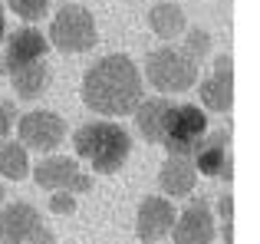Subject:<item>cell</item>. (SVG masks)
Wrapping results in <instances>:
<instances>
[{
    "instance_id": "obj_1",
    "label": "cell",
    "mask_w": 260,
    "mask_h": 244,
    "mask_svg": "<svg viewBox=\"0 0 260 244\" xmlns=\"http://www.w3.org/2000/svg\"><path fill=\"white\" fill-rule=\"evenodd\" d=\"M142 99V70L125 56L112 53L92 63L83 76V103L95 116H132Z\"/></svg>"
},
{
    "instance_id": "obj_2",
    "label": "cell",
    "mask_w": 260,
    "mask_h": 244,
    "mask_svg": "<svg viewBox=\"0 0 260 244\" xmlns=\"http://www.w3.org/2000/svg\"><path fill=\"white\" fill-rule=\"evenodd\" d=\"M73 148L99 175H115L132 155V135L112 119L86 122L73 132Z\"/></svg>"
},
{
    "instance_id": "obj_3",
    "label": "cell",
    "mask_w": 260,
    "mask_h": 244,
    "mask_svg": "<svg viewBox=\"0 0 260 244\" xmlns=\"http://www.w3.org/2000/svg\"><path fill=\"white\" fill-rule=\"evenodd\" d=\"M145 79L161 93H188L198 83V59L165 43L145 56Z\"/></svg>"
},
{
    "instance_id": "obj_4",
    "label": "cell",
    "mask_w": 260,
    "mask_h": 244,
    "mask_svg": "<svg viewBox=\"0 0 260 244\" xmlns=\"http://www.w3.org/2000/svg\"><path fill=\"white\" fill-rule=\"evenodd\" d=\"M50 46H56L59 53H86L95 46L99 40V30H95V17L79 4H63L56 13H53V23H50V33H46Z\"/></svg>"
},
{
    "instance_id": "obj_5",
    "label": "cell",
    "mask_w": 260,
    "mask_h": 244,
    "mask_svg": "<svg viewBox=\"0 0 260 244\" xmlns=\"http://www.w3.org/2000/svg\"><path fill=\"white\" fill-rule=\"evenodd\" d=\"M204 132H208V116H204V109H198V106H191V103H181V106H172V112H168L161 145H165L168 155H184V159H191L198 142L204 139Z\"/></svg>"
},
{
    "instance_id": "obj_6",
    "label": "cell",
    "mask_w": 260,
    "mask_h": 244,
    "mask_svg": "<svg viewBox=\"0 0 260 244\" xmlns=\"http://www.w3.org/2000/svg\"><path fill=\"white\" fill-rule=\"evenodd\" d=\"M66 139V122L50 109H33L17 119V142L26 152H56Z\"/></svg>"
},
{
    "instance_id": "obj_7",
    "label": "cell",
    "mask_w": 260,
    "mask_h": 244,
    "mask_svg": "<svg viewBox=\"0 0 260 244\" xmlns=\"http://www.w3.org/2000/svg\"><path fill=\"white\" fill-rule=\"evenodd\" d=\"M194 172L208 175V178H217L221 175L224 181L234 178V155H231V132L228 129H214V132H204V139L198 142L194 155Z\"/></svg>"
},
{
    "instance_id": "obj_8",
    "label": "cell",
    "mask_w": 260,
    "mask_h": 244,
    "mask_svg": "<svg viewBox=\"0 0 260 244\" xmlns=\"http://www.w3.org/2000/svg\"><path fill=\"white\" fill-rule=\"evenodd\" d=\"M175 205L161 195H145L139 201V211H135V238L142 244H158L168 238L175 225Z\"/></svg>"
},
{
    "instance_id": "obj_9",
    "label": "cell",
    "mask_w": 260,
    "mask_h": 244,
    "mask_svg": "<svg viewBox=\"0 0 260 244\" xmlns=\"http://www.w3.org/2000/svg\"><path fill=\"white\" fill-rule=\"evenodd\" d=\"M198 96H201L204 109H211V112L234 109V56L231 53H221L214 59V73L208 79H201Z\"/></svg>"
},
{
    "instance_id": "obj_10",
    "label": "cell",
    "mask_w": 260,
    "mask_h": 244,
    "mask_svg": "<svg viewBox=\"0 0 260 244\" xmlns=\"http://www.w3.org/2000/svg\"><path fill=\"white\" fill-rule=\"evenodd\" d=\"M168 234L175 244H214V215L204 201H191L181 215H175V225Z\"/></svg>"
},
{
    "instance_id": "obj_11",
    "label": "cell",
    "mask_w": 260,
    "mask_h": 244,
    "mask_svg": "<svg viewBox=\"0 0 260 244\" xmlns=\"http://www.w3.org/2000/svg\"><path fill=\"white\" fill-rule=\"evenodd\" d=\"M50 53V40L43 30H37L33 23L13 30V37H7V56H4V70H13L20 63H33V59H43Z\"/></svg>"
},
{
    "instance_id": "obj_12",
    "label": "cell",
    "mask_w": 260,
    "mask_h": 244,
    "mask_svg": "<svg viewBox=\"0 0 260 244\" xmlns=\"http://www.w3.org/2000/svg\"><path fill=\"white\" fill-rule=\"evenodd\" d=\"M37 225L40 211L30 201H4L0 205V244H23Z\"/></svg>"
},
{
    "instance_id": "obj_13",
    "label": "cell",
    "mask_w": 260,
    "mask_h": 244,
    "mask_svg": "<svg viewBox=\"0 0 260 244\" xmlns=\"http://www.w3.org/2000/svg\"><path fill=\"white\" fill-rule=\"evenodd\" d=\"M79 172V162L76 159H66V155H46L40 159V165L33 168V181L46 192H70L73 178Z\"/></svg>"
},
{
    "instance_id": "obj_14",
    "label": "cell",
    "mask_w": 260,
    "mask_h": 244,
    "mask_svg": "<svg viewBox=\"0 0 260 244\" xmlns=\"http://www.w3.org/2000/svg\"><path fill=\"white\" fill-rule=\"evenodd\" d=\"M172 99L165 96H155V99H139L135 106V129L145 135V142H155L161 145V135H165V122H168V112H172Z\"/></svg>"
},
{
    "instance_id": "obj_15",
    "label": "cell",
    "mask_w": 260,
    "mask_h": 244,
    "mask_svg": "<svg viewBox=\"0 0 260 244\" xmlns=\"http://www.w3.org/2000/svg\"><path fill=\"white\" fill-rule=\"evenodd\" d=\"M194 181H198L194 162L184 159V155H168L165 165L158 168V188L165 195H172V198H184V195H191Z\"/></svg>"
},
{
    "instance_id": "obj_16",
    "label": "cell",
    "mask_w": 260,
    "mask_h": 244,
    "mask_svg": "<svg viewBox=\"0 0 260 244\" xmlns=\"http://www.w3.org/2000/svg\"><path fill=\"white\" fill-rule=\"evenodd\" d=\"M10 73V83H13V93H17V99H40L46 93V86H50V66L43 63V59H33V63H20L13 66Z\"/></svg>"
},
{
    "instance_id": "obj_17",
    "label": "cell",
    "mask_w": 260,
    "mask_h": 244,
    "mask_svg": "<svg viewBox=\"0 0 260 244\" xmlns=\"http://www.w3.org/2000/svg\"><path fill=\"white\" fill-rule=\"evenodd\" d=\"M148 26H152L155 37L175 40V37H181V33L188 30V17H184V10L178 4L161 0V4H155L152 10H148Z\"/></svg>"
},
{
    "instance_id": "obj_18",
    "label": "cell",
    "mask_w": 260,
    "mask_h": 244,
    "mask_svg": "<svg viewBox=\"0 0 260 244\" xmlns=\"http://www.w3.org/2000/svg\"><path fill=\"white\" fill-rule=\"evenodd\" d=\"M0 175L7 181H23L30 175V152L20 142H4L0 145Z\"/></svg>"
},
{
    "instance_id": "obj_19",
    "label": "cell",
    "mask_w": 260,
    "mask_h": 244,
    "mask_svg": "<svg viewBox=\"0 0 260 244\" xmlns=\"http://www.w3.org/2000/svg\"><path fill=\"white\" fill-rule=\"evenodd\" d=\"M7 7H10L23 23H37V20H43L46 13H50V4H46V0H7Z\"/></svg>"
},
{
    "instance_id": "obj_20",
    "label": "cell",
    "mask_w": 260,
    "mask_h": 244,
    "mask_svg": "<svg viewBox=\"0 0 260 244\" xmlns=\"http://www.w3.org/2000/svg\"><path fill=\"white\" fill-rule=\"evenodd\" d=\"M181 50L188 53L191 59H198V63H201V59L211 53V33H208V30H201V26L188 30V37H184V46H181Z\"/></svg>"
},
{
    "instance_id": "obj_21",
    "label": "cell",
    "mask_w": 260,
    "mask_h": 244,
    "mask_svg": "<svg viewBox=\"0 0 260 244\" xmlns=\"http://www.w3.org/2000/svg\"><path fill=\"white\" fill-rule=\"evenodd\" d=\"M50 211L53 215H73L76 211V195L73 192H53L50 195Z\"/></svg>"
},
{
    "instance_id": "obj_22",
    "label": "cell",
    "mask_w": 260,
    "mask_h": 244,
    "mask_svg": "<svg viewBox=\"0 0 260 244\" xmlns=\"http://www.w3.org/2000/svg\"><path fill=\"white\" fill-rule=\"evenodd\" d=\"M13 116H17V109H13L10 99H0V139H7L13 129Z\"/></svg>"
},
{
    "instance_id": "obj_23",
    "label": "cell",
    "mask_w": 260,
    "mask_h": 244,
    "mask_svg": "<svg viewBox=\"0 0 260 244\" xmlns=\"http://www.w3.org/2000/svg\"><path fill=\"white\" fill-rule=\"evenodd\" d=\"M23 244H56V234H53L46 225H37L30 234H26V241H23Z\"/></svg>"
},
{
    "instance_id": "obj_24",
    "label": "cell",
    "mask_w": 260,
    "mask_h": 244,
    "mask_svg": "<svg viewBox=\"0 0 260 244\" xmlns=\"http://www.w3.org/2000/svg\"><path fill=\"white\" fill-rule=\"evenodd\" d=\"M89 188H92V175H86L83 168H79L76 178H73V185H70V192L73 195H83V192H89Z\"/></svg>"
},
{
    "instance_id": "obj_25",
    "label": "cell",
    "mask_w": 260,
    "mask_h": 244,
    "mask_svg": "<svg viewBox=\"0 0 260 244\" xmlns=\"http://www.w3.org/2000/svg\"><path fill=\"white\" fill-rule=\"evenodd\" d=\"M217 215H221L224 221H234V198H231V195H221V198H217Z\"/></svg>"
},
{
    "instance_id": "obj_26",
    "label": "cell",
    "mask_w": 260,
    "mask_h": 244,
    "mask_svg": "<svg viewBox=\"0 0 260 244\" xmlns=\"http://www.w3.org/2000/svg\"><path fill=\"white\" fill-rule=\"evenodd\" d=\"M7 40V10H4V4H0V43Z\"/></svg>"
},
{
    "instance_id": "obj_27",
    "label": "cell",
    "mask_w": 260,
    "mask_h": 244,
    "mask_svg": "<svg viewBox=\"0 0 260 244\" xmlns=\"http://www.w3.org/2000/svg\"><path fill=\"white\" fill-rule=\"evenodd\" d=\"M4 201H7V188L0 185V205H4Z\"/></svg>"
}]
</instances>
